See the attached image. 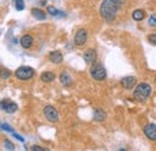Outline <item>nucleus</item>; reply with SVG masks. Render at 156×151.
Returning a JSON list of instances; mask_svg holds the SVG:
<instances>
[{"instance_id": "nucleus-8", "label": "nucleus", "mask_w": 156, "mask_h": 151, "mask_svg": "<svg viewBox=\"0 0 156 151\" xmlns=\"http://www.w3.org/2000/svg\"><path fill=\"white\" fill-rule=\"evenodd\" d=\"M144 134L150 139V140H156V125L155 124H148L144 127Z\"/></svg>"}, {"instance_id": "nucleus-16", "label": "nucleus", "mask_w": 156, "mask_h": 151, "mask_svg": "<svg viewBox=\"0 0 156 151\" xmlns=\"http://www.w3.org/2000/svg\"><path fill=\"white\" fill-rule=\"evenodd\" d=\"M31 13H33V16H34L35 18L39 19V20L46 19V13H44L42 10H40V9H33V10H31Z\"/></svg>"}, {"instance_id": "nucleus-25", "label": "nucleus", "mask_w": 156, "mask_h": 151, "mask_svg": "<svg viewBox=\"0 0 156 151\" xmlns=\"http://www.w3.org/2000/svg\"><path fill=\"white\" fill-rule=\"evenodd\" d=\"M31 150H34V151H44V149H43V148H41V146H37V145H34V146L31 148Z\"/></svg>"}, {"instance_id": "nucleus-11", "label": "nucleus", "mask_w": 156, "mask_h": 151, "mask_svg": "<svg viewBox=\"0 0 156 151\" xmlns=\"http://www.w3.org/2000/svg\"><path fill=\"white\" fill-rule=\"evenodd\" d=\"M60 82H61L62 85L70 86V85L72 84V78H71V76L69 75L66 71H64V72L60 75Z\"/></svg>"}, {"instance_id": "nucleus-2", "label": "nucleus", "mask_w": 156, "mask_h": 151, "mask_svg": "<svg viewBox=\"0 0 156 151\" xmlns=\"http://www.w3.org/2000/svg\"><path fill=\"white\" fill-rule=\"evenodd\" d=\"M151 86L148 83H140L136 88L135 93H133V97L139 102H144L149 98V96L151 95Z\"/></svg>"}, {"instance_id": "nucleus-9", "label": "nucleus", "mask_w": 156, "mask_h": 151, "mask_svg": "<svg viewBox=\"0 0 156 151\" xmlns=\"http://www.w3.org/2000/svg\"><path fill=\"white\" fill-rule=\"evenodd\" d=\"M96 58H98V55H96L95 49H87L83 54V59L87 64H94L96 61Z\"/></svg>"}, {"instance_id": "nucleus-3", "label": "nucleus", "mask_w": 156, "mask_h": 151, "mask_svg": "<svg viewBox=\"0 0 156 151\" xmlns=\"http://www.w3.org/2000/svg\"><path fill=\"white\" fill-rule=\"evenodd\" d=\"M90 75L91 77L95 79V80H103L106 79L107 73H106V70L105 67L101 65V64H93L91 68H90Z\"/></svg>"}, {"instance_id": "nucleus-7", "label": "nucleus", "mask_w": 156, "mask_h": 151, "mask_svg": "<svg viewBox=\"0 0 156 151\" xmlns=\"http://www.w3.org/2000/svg\"><path fill=\"white\" fill-rule=\"evenodd\" d=\"M87 38H88L87 30H85V29H79L77 31V34H76V36H75V43H76V46H79V47H80V46L85 44Z\"/></svg>"}, {"instance_id": "nucleus-13", "label": "nucleus", "mask_w": 156, "mask_h": 151, "mask_svg": "<svg viewBox=\"0 0 156 151\" xmlns=\"http://www.w3.org/2000/svg\"><path fill=\"white\" fill-rule=\"evenodd\" d=\"M20 44H22V47H23V48H25V49L30 48V47L33 46V37H31V36H29V35L23 36V37L20 38Z\"/></svg>"}, {"instance_id": "nucleus-10", "label": "nucleus", "mask_w": 156, "mask_h": 151, "mask_svg": "<svg viewBox=\"0 0 156 151\" xmlns=\"http://www.w3.org/2000/svg\"><path fill=\"white\" fill-rule=\"evenodd\" d=\"M136 83H137V79L135 77H125V78L121 79V85L125 89H127V90L132 89L136 85Z\"/></svg>"}, {"instance_id": "nucleus-5", "label": "nucleus", "mask_w": 156, "mask_h": 151, "mask_svg": "<svg viewBox=\"0 0 156 151\" xmlns=\"http://www.w3.org/2000/svg\"><path fill=\"white\" fill-rule=\"evenodd\" d=\"M43 113H44V116H46V119H47L48 121H51V122L58 121L59 113L54 107H52V106H46V107L43 108Z\"/></svg>"}, {"instance_id": "nucleus-27", "label": "nucleus", "mask_w": 156, "mask_h": 151, "mask_svg": "<svg viewBox=\"0 0 156 151\" xmlns=\"http://www.w3.org/2000/svg\"><path fill=\"white\" fill-rule=\"evenodd\" d=\"M44 4H46V0H44V1H43V0H42V1H40V5H44Z\"/></svg>"}, {"instance_id": "nucleus-18", "label": "nucleus", "mask_w": 156, "mask_h": 151, "mask_svg": "<svg viewBox=\"0 0 156 151\" xmlns=\"http://www.w3.org/2000/svg\"><path fill=\"white\" fill-rule=\"evenodd\" d=\"M13 2H15V6L18 11H22L24 9V1L23 0H13Z\"/></svg>"}, {"instance_id": "nucleus-15", "label": "nucleus", "mask_w": 156, "mask_h": 151, "mask_svg": "<svg viewBox=\"0 0 156 151\" xmlns=\"http://www.w3.org/2000/svg\"><path fill=\"white\" fill-rule=\"evenodd\" d=\"M106 116H107V114L105 113L102 109H100V108H96L94 111V119H95V121H103L106 119Z\"/></svg>"}, {"instance_id": "nucleus-1", "label": "nucleus", "mask_w": 156, "mask_h": 151, "mask_svg": "<svg viewBox=\"0 0 156 151\" xmlns=\"http://www.w3.org/2000/svg\"><path fill=\"white\" fill-rule=\"evenodd\" d=\"M122 4L124 0H103L100 7V13L105 19L112 20L114 19L118 10L122 6Z\"/></svg>"}, {"instance_id": "nucleus-22", "label": "nucleus", "mask_w": 156, "mask_h": 151, "mask_svg": "<svg viewBox=\"0 0 156 151\" xmlns=\"http://www.w3.org/2000/svg\"><path fill=\"white\" fill-rule=\"evenodd\" d=\"M148 40H149L150 43H153V44L156 46V35H150V36H148Z\"/></svg>"}, {"instance_id": "nucleus-21", "label": "nucleus", "mask_w": 156, "mask_h": 151, "mask_svg": "<svg viewBox=\"0 0 156 151\" xmlns=\"http://www.w3.org/2000/svg\"><path fill=\"white\" fill-rule=\"evenodd\" d=\"M10 77V71L9 70H2L1 71V78L5 79V78H9Z\"/></svg>"}, {"instance_id": "nucleus-23", "label": "nucleus", "mask_w": 156, "mask_h": 151, "mask_svg": "<svg viewBox=\"0 0 156 151\" xmlns=\"http://www.w3.org/2000/svg\"><path fill=\"white\" fill-rule=\"evenodd\" d=\"M1 128H2V130H5V131L12 132V128H11V126H9V125H6V124H2V125H1Z\"/></svg>"}, {"instance_id": "nucleus-28", "label": "nucleus", "mask_w": 156, "mask_h": 151, "mask_svg": "<svg viewBox=\"0 0 156 151\" xmlns=\"http://www.w3.org/2000/svg\"><path fill=\"white\" fill-rule=\"evenodd\" d=\"M155 82H156V78H155Z\"/></svg>"}, {"instance_id": "nucleus-6", "label": "nucleus", "mask_w": 156, "mask_h": 151, "mask_svg": "<svg viewBox=\"0 0 156 151\" xmlns=\"http://www.w3.org/2000/svg\"><path fill=\"white\" fill-rule=\"evenodd\" d=\"M17 108H18L17 104H16L15 102L10 101V100H2V101H1V109L5 111L6 113H9V114L15 113V112L17 111Z\"/></svg>"}, {"instance_id": "nucleus-19", "label": "nucleus", "mask_w": 156, "mask_h": 151, "mask_svg": "<svg viewBox=\"0 0 156 151\" xmlns=\"http://www.w3.org/2000/svg\"><path fill=\"white\" fill-rule=\"evenodd\" d=\"M47 12H48V13H51L52 16H58L59 13H60L58 10H57V9H54L53 6H49V7L47 9Z\"/></svg>"}, {"instance_id": "nucleus-17", "label": "nucleus", "mask_w": 156, "mask_h": 151, "mask_svg": "<svg viewBox=\"0 0 156 151\" xmlns=\"http://www.w3.org/2000/svg\"><path fill=\"white\" fill-rule=\"evenodd\" d=\"M144 17H145V12L143 10H136L132 13V18L135 19V20H142Z\"/></svg>"}, {"instance_id": "nucleus-26", "label": "nucleus", "mask_w": 156, "mask_h": 151, "mask_svg": "<svg viewBox=\"0 0 156 151\" xmlns=\"http://www.w3.org/2000/svg\"><path fill=\"white\" fill-rule=\"evenodd\" d=\"M15 137H16V138H17L18 140H20V142H24V139H23V138H22L20 135H18V134H16V133H15Z\"/></svg>"}, {"instance_id": "nucleus-12", "label": "nucleus", "mask_w": 156, "mask_h": 151, "mask_svg": "<svg viewBox=\"0 0 156 151\" xmlns=\"http://www.w3.org/2000/svg\"><path fill=\"white\" fill-rule=\"evenodd\" d=\"M49 60L54 64H60L62 61V55L61 53L58 52V51H54V52H51L49 53Z\"/></svg>"}, {"instance_id": "nucleus-20", "label": "nucleus", "mask_w": 156, "mask_h": 151, "mask_svg": "<svg viewBox=\"0 0 156 151\" xmlns=\"http://www.w3.org/2000/svg\"><path fill=\"white\" fill-rule=\"evenodd\" d=\"M5 148H6L7 150H13V149H15V145H13L10 140H6V142H5Z\"/></svg>"}, {"instance_id": "nucleus-24", "label": "nucleus", "mask_w": 156, "mask_h": 151, "mask_svg": "<svg viewBox=\"0 0 156 151\" xmlns=\"http://www.w3.org/2000/svg\"><path fill=\"white\" fill-rule=\"evenodd\" d=\"M149 24H150L151 26H156V18L154 16H151V17L149 18Z\"/></svg>"}, {"instance_id": "nucleus-14", "label": "nucleus", "mask_w": 156, "mask_h": 151, "mask_svg": "<svg viewBox=\"0 0 156 151\" xmlns=\"http://www.w3.org/2000/svg\"><path fill=\"white\" fill-rule=\"evenodd\" d=\"M55 79V75L53 72H43L41 75V80L44 82V83H51Z\"/></svg>"}, {"instance_id": "nucleus-4", "label": "nucleus", "mask_w": 156, "mask_h": 151, "mask_svg": "<svg viewBox=\"0 0 156 151\" xmlns=\"http://www.w3.org/2000/svg\"><path fill=\"white\" fill-rule=\"evenodd\" d=\"M34 76V70L29 66H20L16 70V77L20 80H28Z\"/></svg>"}]
</instances>
